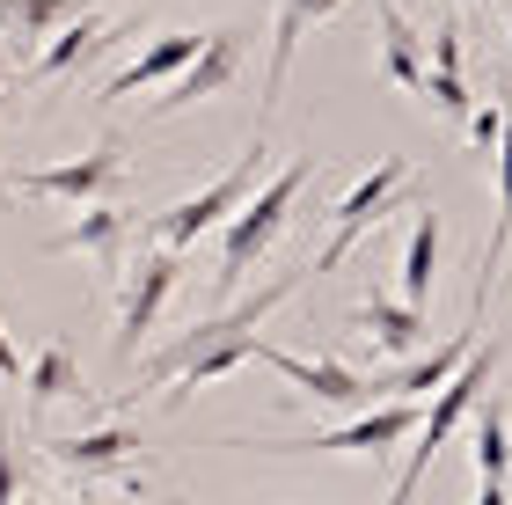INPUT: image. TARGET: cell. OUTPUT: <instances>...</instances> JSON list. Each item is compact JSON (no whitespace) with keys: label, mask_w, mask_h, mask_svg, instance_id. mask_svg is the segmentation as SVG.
I'll use <instances>...</instances> for the list:
<instances>
[{"label":"cell","mask_w":512,"mask_h":505,"mask_svg":"<svg viewBox=\"0 0 512 505\" xmlns=\"http://www.w3.org/2000/svg\"><path fill=\"white\" fill-rule=\"evenodd\" d=\"M300 279H308V271H278V279H271V286H256L249 301H227L220 315H198V323L183 330L176 344H161L154 359H139V388H176V374H183V366H191L198 352H213L220 337H242V330H256V323H264V315H271L278 301H293V293H300ZM139 388H132V396H139Z\"/></svg>","instance_id":"cell-5"},{"label":"cell","mask_w":512,"mask_h":505,"mask_svg":"<svg viewBox=\"0 0 512 505\" xmlns=\"http://www.w3.org/2000/svg\"><path fill=\"white\" fill-rule=\"evenodd\" d=\"M476 505H512V484H491V476H476Z\"/></svg>","instance_id":"cell-28"},{"label":"cell","mask_w":512,"mask_h":505,"mask_svg":"<svg viewBox=\"0 0 512 505\" xmlns=\"http://www.w3.org/2000/svg\"><path fill=\"white\" fill-rule=\"evenodd\" d=\"M505 37H512V30H505Z\"/></svg>","instance_id":"cell-34"},{"label":"cell","mask_w":512,"mask_h":505,"mask_svg":"<svg viewBox=\"0 0 512 505\" xmlns=\"http://www.w3.org/2000/svg\"><path fill=\"white\" fill-rule=\"evenodd\" d=\"M374 22H381V74L403 88V96H432V66H425L417 22L395 8V0H374Z\"/></svg>","instance_id":"cell-18"},{"label":"cell","mask_w":512,"mask_h":505,"mask_svg":"<svg viewBox=\"0 0 512 505\" xmlns=\"http://www.w3.org/2000/svg\"><path fill=\"white\" fill-rule=\"evenodd\" d=\"M0 213H8V198H0Z\"/></svg>","instance_id":"cell-33"},{"label":"cell","mask_w":512,"mask_h":505,"mask_svg":"<svg viewBox=\"0 0 512 505\" xmlns=\"http://www.w3.org/2000/svg\"><path fill=\"white\" fill-rule=\"evenodd\" d=\"M183 249H161V242H139V264H132V279H125V301H118V330H110V359L132 366V352L154 337L161 323V308H169V293H176V264Z\"/></svg>","instance_id":"cell-8"},{"label":"cell","mask_w":512,"mask_h":505,"mask_svg":"<svg viewBox=\"0 0 512 505\" xmlns=\"http://www.w3.org/2000/svg\"><path fill=\"white\" fill-rule=\"evenodd\" d=\"M8 191H15V176H8V169H0V198H8Z\"/></svg>","instance_id":"cell-31"},{"label":"cell","mask_w":512,"mask_h":505,"mask_svg":"<svg viewBox=\"0 0 512 505\" xmlns=\"http://www.w3.org/2000/svg\"><path fill=\"white\" fill-rule=\"evenodd\" d=\"M476 359V323L461 330V337H447L439 352H417V359H403V366H388L381 381H366V410L374 403H417V396H439L461 366Z\"/></svg>","instance_id":"cell-11"},{"label":"cell","mask_w":512,"mask_h":505,"mask_svg":"<svg viewBox=\"0 0 512 505\" xmlns=\"http://www.w3.org/2000/svg\"><path fill=\"white\" fill-rule=\"evenodd\" d=\"M498 103H505V140H498V220H491V242H483V257H476V293H469V315H483V301H491V279H498V257H505V242H512V74L498 81Z\"/></svg>","instance_id":"cell-17"},{"label":"cell","mask_w":512,"mask_h":505,"mask_svg":"<svg viewBox=\"0 0 512 505\" xmlns=\"http://www.w3.org/2000/svg\"><path fill=\"white\" fill-rule=\"evenodd\" d=\"M256 359H264L271 374H286L300 396L330 403V410H366V374H359V366H344V359H300V352H278V344H264Z\"/></svg>","instance_id":"cell-15"},{"label":"cell","mask_w":512,"mask_h":505,"mask_svg":"<svg viewBox=\"0 0 512 505\" xmlns=\"http://www.w3.org/2000/svg\"><path fill=\"white\" fill-rule=\"evenodd\" d=\"M359 330L374 337V352H388L395 366H403V359H417V344H425L432 315L410 308V301H388V293H366V301H359Z\"/></svg>","instance_id":"cell-19"},{"label":"cell","mask_w":512,"mask_h":505,"mask_svg":"<svg viewBox=\"0 0 512 505\" xmlns=\"http://www.w3.org/2000/svg\"><path fill=\"white\" fill-rule=\"evenodd\" d=\"M476 476H491V484H512V425H505V410H476Z\"/></svg>","instance_id":"cell-23"},{"label":"cell","mask_w":512,"mask_h":505,"mask_svg":"<svg viewBox=\"0 0 512 505\" xmlns=\"http://www.w3.org/2000/svg\"><path fill=\"white\" fill-rule=\"evenodd\" d=\"M125 169H132V132H103L88 154H66V162L22 169L15 191H22V198H59V205H110V191L125 183Z\"/></svg>","instance_id":"cell-6"},{"label":"cell","mask_w":512,"mask_h":505,"mask_svg":"<svg viewBox=\"0 0 512 505\" xmlns=\"http://www.w3.org/2000/svg\"><path fill=\"white\" fill-rule=\"evenodd\" d=\"M44 462L66 469V476H118V484H139V432L132 425H88V432H66V440H44Z\"/></svg>","instance_id":"cell-10"},{"label":"cell","mask_w":512,"mask_h":505,"mask_svg":"<svg viewBox=\"0 0 512 505\" xmlns=\"http://www.w3.org/2000/svg\"><path fill=\"white\" fill-rule=\"evenodd\" d=\"M256 183H271L264 176V132H249L242 140V154L227 162L205 191H191V198H176V205H161V213H139V242H161V249H191L198 235H213V227H227L249 205V191Z\"/></svg>","instance_id":"cell-2"},{"label":"cell","mask_w":512,"mask_h":505,"mask_svg":"<svg viewBox=\"0 0 512 505\" xmlns=\"http://www.w3.org/2000/svg\"><path fill=\"white\" fill-rule=\"evenodd\" d=\"M344 8V0H278V15H271V66H264V103H256V125L278 110V96H286V74H293V52H300V37L315 30V22H330Z\"/></svg>","instance_id":"cell-16"},{"label":"cell","mask_w":512,"mask_h":505,"mask_svg":"<svg viewBox=\"0 0 512 505\" xmlns=\"http://www.w3.org/2000/svg\"><path fill=\"white\" fill-rule=\"evenodd\" d=\"M132 242H139V213H125V205H88V213L74 227H59L52 242V257H96L110 279L118 271H132Z\"/></svg>","instance_id":"cell-12"},{"label":"cell","mask_w":512,"mask_h":505,"mask_svg":"<svg viewBox=\"0 0 512 505\" xmlns=\"http://www.w3.org/2000/svg\"><path fill=\"white\" fill-rule=\"evenodd\" d=\"M410 198H417L410 162H403V154H381V162H374V169H366V176L352 183V191H344V198L330 205V242H322V257H315L308 271H315V279H322V271H337V264L352 257V249H359L366 235H374V227H381L388 213H410Z\"/></svg>","instance_id":"cell-4"},{"label":"cell","mask_w":512,"mask_h":505,"mask_svg":"<svg viewBox=\"0 0 512 505\" xmlns=\"http://www.w3.org/2000/svg\"><path fill=\"white\" fill-rule=\"evenodd\" d=\"M0 88H8V59H0Z\"/></svg>","instance_id":"cell-32"},{"label":"cell","mask_w":512,"mask_h":505,"mask_svg":"<svg viewBox=\"0 0 512 505\" xmlns=\"http://www.w3.org/2000/svg\"><path fill=\"white\" fill-rule=\"evenodd\" d=\"M242 59H249V37H242V30H205V52L169 81V96H154L147 118H176V110H191V103L227 96V88H235V74H242Z\"/></svg>","instance_id":"cell-9"},{"label":"cell","mask_w":512,"mask_h":505,"mask_svg":"<svg viewBox=\"0 0 512 505\" xmlns=\"http://www.w3.org/2000/svg\"><path fill=\"white\" fill-rule=\"evenodd\" d=\"M198 52H205V37H198V30H161V37H147V44H139V52L118 66V74L96 88V103H118V96H132V88H154V81L169 88Z\"/></svg>","instance_id":"cell-14"},{"label":"cell","mask_w":512,"mask_h":505,"mask_svg":"<svg viewBox=\"0 0 512 505\" xmlns=\"http://www.w3.org/2000/svg\"><path fill=\"white\" fill-rule=\"evenodd\" d=\"M432 286H439V213H417L410 242H403V301L432 308Z\"/></svg>","instance_id":"cell-21"},{"label":"cell","mask_w":512,"mask_h":505,"mask_svg":"<svg viewBox=\"0 0 512 505\" xmlns=\"http://www.w3.org/2000/svg\"><path fill=\"white\" fill-rule=\"evenodd\" d=\"M15 8L22 0H0V37H15Z\"/></svg>","instance_id":"cell-29"},{"label":"cell","mask_w":512,"mask_h":505,"mask_svg":"<svg viewBox=\"0 0 512 505\" xmlns=\"http://www.w3.org/2000/svg\"><path fill=\"white\" fill-rule=\"evenodd\" d=\"M425 44H432V74H461V22H454V15L439 22Z\"/></svg>","instance_id":"cell-26"},{"label":"cell","mask_w":512,"mask_h":505,"mask_svg":"<svg viewBox=\"0 0 512 505\" xmlns=\"http://www.w3.org/2000/svg\"><path fill=\"white\" fill-rule=\"evenodd\" d=\"M81 15H88V0H22L8 44H15V52H44V44H52L66 22H81Z\"/></svg>","instance_id":"cell-22"},{"label":"cell","mask_w":512,"mask_h":505,"mask_svg":"<svg viewBox=\"0 0 512 505\" xmlns=\"http://www.w3.org/2000/svg\"><path fill=\"white\" fill-rule=\"evenodd\" d=\"M0 381H30V366H22V352H15L8 330H0Z\"/></svg>","instance_id":"cell-27"},{"label":"cell","mask_w":512,"mask_h":505,"mask_svg":"<svg viewBox=\"0 0 512 505\" xmlns=\"http://www.w3.org/2000/svg\"><path fill=\"white\" fill-rule=\"evenodd\" d=\"M417 425H425V410H417V403H374V410H359L352 425L308 432V440H227V447H264V454H366V462H381L388 447L417 440Z\"/></svg>","instance_id":"cell-7"},{"label":"cell","mask_w":512,"mask_h":505,"mask_svg":"<svg viewBox=\"0 0 512 505\" xmlns=\"http://www.w3.org/2000/svg\"><path fill=\"white\" fill-rule=\"evenodd\" d=\"M308 176H315V154H293V162L278 169V176L242 205L235 220H227V235H220V271H213V293H220V301H235L242 279L271 257V242L286 235V220H293L300 191H308Z\"/></svg>","instance_id":"cell-1"},{"label":"cell","mask_w":512,"mask_h":505,"mask_svg":"<svg viewBox=\"0 0 512 505\" xmlns=\"http://www.w3.org/2000/svg\"><path fill=\"white\" fill-rule=\"evenodd\" d=\"M30 396H22V418L37 425V410H52V403H66V396H88V381H81V359H74V344L66 337H44L37 344V359H30Z\"/></svg>","instance_id":"cell-20"},{"label":"cell","mask_w":512,"mask_h":505,"mask_svg":"<svg viewBox=\"0 0 512 505\" xmlns=\"http://www.w3.org/2000/svg\"><path fill=\"white\" fill-rule=\"evenodd\" d=\"M498 140H505V103H476L469 110V147L498 154Z\"/></svg>","instance_id":"cell-25"},{"label":"cell","mask_w":512,"mask_h":505,"mask_svg":"<svg viewBox=\"0 0 512 505\" xmlns=\"http://www.w3.org/2000/svg\"><path fill=\"white\" fill-rule=\"evenodd\" d=\"M37 505H103V498H88V491H81V498H37Z\"/></svg>","instance_id":"cell-30"},{"label":"cell","mask_w":512,"mask_h":505,"mask_svg":"<svg viewBox=\"0 0 512 505\" xmlns=\"http://www.w3.org/2000/svg\"><path fill=\"white\" fill-rule=\"evenodd\" d=\"M0 505H22V447L8 418H0Z\"/></svg>","instance_id":"cell-24"},{"label":"cell","mask_w":512,"mask_h":505,"mask_svg":"<svg viewBox=\"0 0 512 505\" xmlns=\"http://www.w3.org/2000/svg\"><path fill=\"white\" fill-rule=\"evenodd\" d=\"M125 37H132V22H110V15L88 8L81 22H66V30L44 44L30 66H22V88H52V81H66V74H81L96 52H110V44H125Z\"/></svg>","instance_id":"cell-13"},{"label":"cell","mask_w":512,"mask_h":505,"mask_svg":"<svg viewBox=\"0 0 512 505\" xmlns=\"http://www.w3.org/2000/svg\"><path fill=\"white\" fill-rule=\"evenodd\" d=\"M498 366H505V344L491 337V344H476V359L461 366V374L432 396V410H425V425H417V440H410V462H403V476H395V491H388V505H410L417 498V484L432 476V462H439V447L454 440L461 425H469V410H476V396L498 381Z\"/></svg>","instance_id":"cell-3"}]
</instances>
